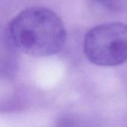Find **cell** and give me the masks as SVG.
<instances>
[{
  "label": "cell",
  "instance_id": "obj_1",
  "mask_svg": "<svg viewBox=\"0 0 127 127\" xmlns=\"http://www.w3.org/2000/svg\"><path fill=\"white\" fill-rule=\"evenodd\" d=\"M7 35L13 45L34 57L58 53L66 39L65 28L60 17L42 7H28L18 13L9 23Z\"/></svg>",
  "mask_w": 127,
  "mask_h": 127
},
{
  "label": "cell",
  "instance_id": "obj_2",
  "mask_svg": "<svg viewBox=\"0 0 127 127\" xmlns=\"http://www.w3.org/2000/svg\"><path fill=\"white\" fill-rule=\"evenodd\" d=\"M84 53L93 64L116 66L127 61V25L111 22L89 30L84 39Z\"/></svg>",
  "mask_w": 127,
  "mask_h": 127
}]
</instances>
